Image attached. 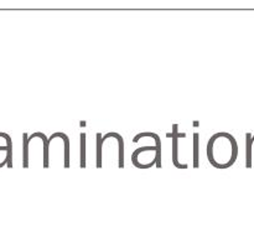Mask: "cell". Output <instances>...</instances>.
Segmentation results:
<instances>
[{"label":"cell","mask_w":254,"mask_h":238,"mask_svg":"<svg viewBox=\"0 0 254 238\" xmlns=\"http://www.w3.org/2000/svg\"><path fill=\"white\" fill-rule=\"evenodd\" d=\"M149 150L156 151V148L155 146H143V148H139L135 151H133V154H131V163H133V165L137 166L138 169H149V167L153 166V165L155 164V159H154L151 163H149L148 165H142L139 164V162H138V155H139L140 153H143V151H149Z\"/></svg>","instance_id":"cell-5"},{"label":"cell","mask_w":254,"mask_h":238,"mask_svg":"<svg viewBox=\"0 0 254 238\" xmlns=\"http://www.w3.org/2000/svg\"><path fill=\"white\" fill-rule=\"evenodd\" d=\"M96 143H97V149H96V154H97V167L102 166V145H103V140H102V135L101 133H97L96 135Z\"/></svg>","instance_id":"cell-10"},{"label":"cell","mask_w":254,"mask_h":238,"mask_svg":"<svg viewBox=\"0 0 254 238\" xmlns=\"http://www.w3.org/2000/svg\"><path fill=\"white\" fill-rule=\"evenodd\" d=\"M108 138H115L118 139V143H119V153H118V166L123 167L124 166V142L122 135H119L118 133H114V131H110V133H107L102 137V140H106Z\"/></svg>","instance_id":"cell-3"},{"label":"cell","mask_w":254,"mask_h":238,"mask_svg":"<svg viewBox=\"0 0 254 238\" xmlns=\"http://www.w3.org/2000/svg\"><path fill=\"white\" fill-rule=\"evenodd\" d=\"M200 135L199 133H194V167L197 169L200 165Z\"/></svg>","instance_id":"cell-9"},{"label":"cell","mask_w":254,"mask_h":238,"mask_svg":"<svg viewBox=\"0 0 254 238\" xmlns=\"http://www.w3.org/2000/svg\"><path fill=\"white\" fill-rule=\"evenodd\" d=\"M178 124H172V133H166V138L172 139V164L178 169H187V164H180L178 158V140L186 138V133H178Z\"/></svg>","instance_id":"cell-1"},{"label":"cell","mask_w":254,"mask_h":238,"mask_svg":"<svg viewBox=\"0 0 254 238\" xmlns=\"http://www.w3.org/2000/svg\"><path fill=\"white\" fill-rule=\"evenodd\" d=\"M246 166L247 167H252V149H251V139H252V135L251 133H247L246 134Z\"/></svg>","instance_id":"cell-11"},{"label":"cell","mask_w":254,"mask_h":238,"mask_svg":"<svg viewBox=\"0 0 254 238\" xmlns=\"http://www.w3.org/2000/svg\"><path fill=\"white\" fill-rule=\"evenodd\" d=\"M0 137L5 138L6 140V164L9 167H13V142H11L10 135L6 134V133H0Z\"/></svg>","instance_id":"cell-7"},{"label":"cell","mask_w":254,"mask_h":238,"mask_svg":"<svg viewBox=\"0 0 254 238\" xmlns=\"http://www.w3.org/2000/svg\"><path fill=\"white\" fill-rule=\"evenodd\" d=\"M81 167H86V133H81Z\"/></svg>","instance_id":"cell-12"},{"label":"cell","mask_w":254,"mask_h":238,"mask_svg":"<svg viewBox=\"0 0 254 238\" xmlns=\"http://www.w3.org/2000/svg\"><path fill=\"white\" fill-rule=\"evenodd\" d=\"M22 166L29 167L28 133H24V134H22Z\"/></svg>","instance_id":"cell-8"},{"label":"cell","mask_w":254,"mask_h":238,"mask_svg":"<svg viewBox=\"0 0 254 238\" xmlns=\"http://www.w3.org/2000/svg\"><path fill=\"white\" fill-rule=\"evenodd\" d=\"M144 137H151L154 138V140H155V148H156V151H155V164L158 167H162V140H160V137H159L158 134H155V133H140V134L135 135L134 139H133V143H137L139 142L140 138H144Z\"/></svg>","instance_id":"cell-2"},{"label":"cell","mask_w":254,"mask_h":238,"mask_svg":"<svg viewBox=\"0 0 254 238\" xmlns=\"http://www.w3.org/2000/svg\"><path fill=\"white\" fill-rule=\"evenodd\" d=\"M41 138L42 143H44V167H49V144H47V138L44 133H34L28 138V142L30 143L34 138Z\"/></svg>","instance_id":"cell-6"},{"label":"cell","mask_w":254,"mask_h":238,"mask_svg":"<svg viewBox=\"0 0 254 238\" xmlns=\"http://www.w3.org/2000/svg\"><path fill=\"white\" fill-rule=\"evenodd\" d=\"M55 138H62L63 144H65V163H63V166L70 167V138L67 137V134L65 133H54L51 137L47 139V144L50 145V143Z\"/></svg>","instance_id":"cell-4"}]
</instances>
